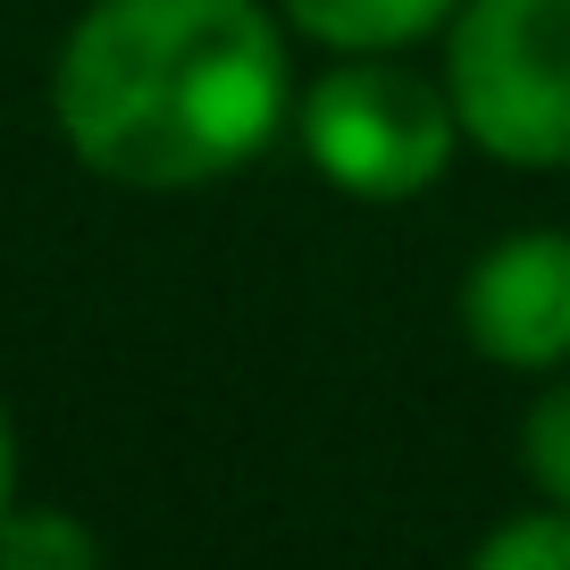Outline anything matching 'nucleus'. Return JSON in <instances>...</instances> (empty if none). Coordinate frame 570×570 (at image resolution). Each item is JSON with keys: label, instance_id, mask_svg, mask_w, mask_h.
Instances as JSON below:
<instances>
[{"label": "nucleus", "instance_id": "nucleus-4", "mask_svg": "<svg viewBox=\"0 0 570 570\" xmlns=\"http://www.w3.org/2000/svg\"><path fill=\"white\" fill-rule=\"evenodd\" d=\"M462 336L487 370H570V227H512L462 277Z\"/></svg>", "mask_w": 570, "mask_h": 570}, {"label": "nucleus", "instance_id": "nucleus-1", "mask_svg": "<svg viewBox=\"0 0 570 570\" xmlns=\"http://www.w3.org/2000/svg\"><path fill=\"white\" fill-rule=\"evenodd\" d=\"M277 0H85L51 59V126L118 194H202L294 126Z\"/></svg>", "mask_w": 570, "mask_h": 570}, {"label": "nucleus", "instance_id": "nucleus-8", "mask_svg": "<svg viewBox=\"0 0 570 570\" xmlns=\"http://www.w3.org/2000/svg\"><path fill=\"white\" fill-rule=\"evenodd\" d=\"M470 570H570V512L537 495L529 512L495 520V529L470 546Z\"/></svg>", "mask_w": 570, "mask_h": 570}, {"label": "nucleus", "instance_id": "nucleus-2", "mask_svg": "<svg viewBox=\"0 0 570 570\" xmlns=\"http://www.w3.org/2000/svg\"><path fill=\"white\" fill-rule=\"evenodd\" d=\"M294 142L320 168L327 194L394 210L445 185L462 118H453L445 76H420L411 51H344L294 92Z\"/></svg>", "mask_w": 570, "mask_h": 570}, {"label": "nucleus", "instance_id": "nucleus-3", "mask_svg": "<svg viewBox=\"0 0 570 570\" xmlns=\"http://www.w3.org/2000/svg\"><path fill=\"white\" fill-rule=\"evenodd\" d=\"M436 42V76L479 160L570 168V0H462Z\"/></svg>", "mask_w": 570, "mask_h": 570}, {"label": "nucleus", "instance_id": "nucleus-9", "mask_svg": "<svg viewBox=\"0 0 570 570\" xmlns=\"http://www.w3.org/2000/svg\"><path fill=\"white\" fill-rule=\"evenodd\" d=\"M18 503V420H9V403H0V512Z\"/></svg>", "mask_w": 570, "mask_h": 570}, {"label": "nucleus", "instance_id": "nucleus-7", "mask_svg": "<svg viewBox=\"0 0 570 570\" xmlns=\"http://www.w3.org/2000/svg\"><path fill=\"white\" fill-rule=\"evenodd\" d=\"M520 479L570 512V370L537 377L529 411H520Z\"/></svg>", "mask_w": 570, "mask_h": 570}, {"label": "nucleus", "instance_id": "nucleus-6", "mask_svg": "<svg viewBox=\"0 0 570 570\" xmlns=\"http://www.w3.org/2000/svg\"><path fill=\"white\" fill-rule=\"evenodd\" d=\"M101 529H85L59 503H9L0 512V570H92Z\"/></svg>", "mask_w": 570, "mask_h": 570}, {"label": "nucleus", "instance_id": "nucleus-5", "mask_svg": "<svg viewBox=\"0 0 570 570\" xmlns=\"http://www.w3.org/2000/svg\"><path fill=\"white\" fill-rule=\"evenodd\" d=\"M462 0H277V18L294 42H311L320 59L344 51H420L453 26Z\"/></svg>", "mask_w": 570, "mask_h": 570}]
</instances>
